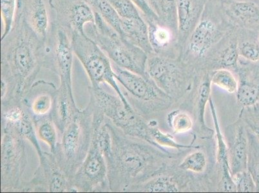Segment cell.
Returning <instances> with one entry per match:
<instances>
[{
    "mask_svg": "<svg viewBox=\"0 0 259 193\" xmlns=\"http://www.w3.org/2000/svg\"><path fill=\"white\" fill-rule=\"evenodd\" d=\"M98 138L107 162L111 192H129L172 166L180 155L126 135L107 117L98 126Z\"/></svg>",
    "mask_w": 259,
    "mask_h": 193,
    "instance_id": "cell-1",
    "label": "cell"
},
{
    "mask_svg": "<svg viewBox=\"0 0 259 193\" xmlns=\"http://www.w3.org/2000/svg\"><path fill=\"white\" fill-rule=\"evenodd\" d=\"M44 42L17 13L11 32L1 39V81L22 100L44 67Z\"/></svg>",
    "mask_w": 259,
    "mask_h": 193,
    "instance_id": "cell-2",
    "label": "cell"
},
{
    "mask_svg": "<svg viewBox=\"0 0 259 193\" xmlns=\"http://www.w3.org/2000/svg\"><path fill=\"white\" fill-rule=\"evenodd\" d=\"M94 129V107L92 101H89L87 107L79 110L61 134L60 143L54 154L59 165L70 180L88 154Z\"/></svg>",
    "mask_w": 259,
    "mask_h": 193,
    "instance_id": "cell-3",
    "label": "cell"
},
{
    "mask_svg": "<svg viewBox=\"0 0 259 193\" xmlns=\"http://www.w3.org/2000/svg\"><path fill=\"white\" fill-rule=\"evenodd\" d=\"M95 13V22L84 27V33L93 39L110 61L119 67L148 77L146 73L148 54L122 37Z\"/></svg>",
    "mask_w": 259,
    "mask_h": 193,
    "instance_id": "cell-4",
    "label": "cell"
},
{
    "mask_svg": "<svg viewBox=\"0 0 259 193\" xmlns=\"http://www.w3.org/2000/svg\"><path fill=\"white\" fill-rule=\"evenodd\" d=\"M89 91L91 100L115 126L127 135L145 140L162 150L152 140L149 123L133 107H126L118 95L107 92L101 86H91Z\"/></svg>",
    "mask_w": 259,
    "mask_h": 193,
    "instance_id": "cell-5",
    "label": "cell"
},
{
    "mask_svg": "<svg viewBox=\"0 0 259 193\" xmlns=\"http://www.w3.org/2000/svg\"><path fill=\"white\" fill-rule=\"evenodd\" d=\"M70 36L74 54L85 69L91 86L108 84L114 89L126 107L133 108L117 84L112 61L104 52L84 32H74Z\"/></svg>",
    "mask_w": 259,
    "mask_h": 193,
    "instance_id": "cell-6",
    "label": "cell"
},
{
    "mask_svg": "<svg viewBox=\"0 0 259 193\" xmlns=\"http://www.w3.org/2000/svg\"><path fill=\"white\" fill-rule=\"evenodd\" d=\"M112 63L115 79L126 89L124 93L134 109L143 114L165 110L174 100L155 85L149 77L129 71Z\"/></svg>",
    "mask_w": 259,
    "mask_h": 193,
    "instance_id": "cell-7",
    "label": "cell"
},
{
    "mask_svg": "<svg viewBox=\"0 0 259 193\" xmlns=\"http://www.w3.org/2000/svg\"><path fill=\"white\" fill-rule=\"evenodd\" d=\"M90 101L94 107L95 129L88 154L72 178L73 192H111L108 182L107 162L98 138V126L105 116L95 103Z\"/></svg>",
    "mask_w": 259,
    "mask_h": 193,
    "instance_id": "cell-8",
    "label": "cell"
},
{
    "mask_svg": "<svg viewBox=\"0 0 259 193\" xmlns=\"http://www.w3.org/2000/svg\"><path fill=\"white\" fill-rule=\"evenodd\" d=\"M25 139L11 127L2 125L1 192H23L27 164Z\"/></svg>",
    "mask_w": 259,
    "mask_h": 193,
    "instance_id": "cell-9",
    "label": "cell"
},
{
    "mask_svg": "<svg viewBox=\"0 0 259 193\" xmlns=\"http://www.w3.org/2000/svg\"><path fill=\"white\" fill-rule=\"evenodd\" d=\"M146 73L174 101L182 98L192 84V73L178 61L166 56L155 54L148 56Z\"/></svg>",
    "mask_w": 259,
    "mask_h": 193,
    "instance_id": "cell-10",
    "label": "cell"
},
{
    "mask_svg": "<svg viewBox=\"0 0 259 193\" xmlns=\"http://www.w3.org/2000/svg\"><path fill=\"white\" fill-rule=\"evenodd\" d=\"M44 43V67L57 74L60 82L72 84L74 51L69 33L54 21Z\"/></svg>",
    "mask_w": 259,
    "mask_h": 193,
    "instance_id": "cell-11",
    "label": "cell"
},
{
    "mask_svg": "<svg viewBox=\"0 0 259 193\" xmlns=\"http://www.w3.org/2000/svg\"><path fill=\"white\" fill-rule=\"evenodd\" d=\"M31 180L25 182L23 192H73L71 180L53 153L44 152Z\"/></svg>",
    "mask_w": 259,
    "mask_h": 193,
    "instance_id": "cell-12",
    "label": "cell"
},
{
    "mask_svg": "<svg viewBox=\"0 0 259 193\" xmlns=\"http://www.w3.org/2000/svg\"><path fill=\"white\" fill-rule=\"evenodd\" d=\"M55 12V22L70 36L74 32H84V27L95 22V13L84 0H50Z\"/></svg>",
    "mask_w": 259,
    "mask_h": 193,
    "instance_id": "cell-13",
    "label": "cell"
},
{
    "mask_svg": "<svg viewBox=\"0 0 259 193\" xmlns=\"http://www.w3.org/2000/svg\"><path fill=\"white\" fill-rule=\"evenodd\" d=\"M221 37L222 32L215 18L201 15L187 39L188 55L194 60H203L211 54Z\"/></svg>",
    "mask_w": 259,
    "mask_h": 193,
    "instance_id": "cell-14",
    "label": "cell"
},
{
    "mask_svg": "<svg viewBox=\"0 0 259 193\" xmlns=\"http://www.w3.org/2000/svg\"><path fill=\"white\" fill-rule=\"evenodd\" d=\"M225 137L232 176L240 172L248 171V131L241 118L226 128Z\"/></svg>",
    "mask_w": 259,
    "mask_h": 193,
    "instance_id": "cell-15",
    "label": "cell"
},
{
    "mask_svg": "<svg viewBox=\"0 0 259 193\" xmlns=\"http://www.w3.org/2000/svg\"><path fill=\"white\" fill-rule=\"evenodd\" d=\"M57 89L53 82L39 80L34 82L26 91L22 103L33 120L51 116Z\"/></svg>",
    "mask_w": 259,
    "mask_h": 193,
    "instance_id": "cell-16",
    "label": "cell"
},
{
    "mask_svg": "<svg viewBox=\"0 0 259 193\" xmlns=\"http://www.w3.org/2000/svg\"><path fill=\"white\" fill-rule=\"evenodd\" d=\"M50 0H17V10L25 22L42 40H46L52 22Z\"/></svg>",
    "mask_w": 259,
    "mask_h": 193,
    "instance_id": "cell-17",
    "label": "cell"
},
{
    "mask_svg": "<svg viewBox=\"0 0 259 193\" xmlns=\"http://www.w3.org/2000/svg\"><path fill=\"white\" fill-rule=\"evenodd\" d=\"M73 95L72 84L60 82V87L54 96L51 117L59 133L65 130L76 115L79 112Z\"/></svg>",
    "mask_w": 259,
    "mask_h": 193,
    "instance_id": "cell-18",
    "label": "cell"
},
{
    "mask_svg": "<svg viewBox=\"0 0 259 193\" xmlns=\"http://www.w3.org/2000/svg\"><path fill=\"white\" fill-rule=\"evenodd\" d=\"M209 105L210 107L214 127H215L217 146H218L217 161H218L220 174L219 190L222 192H236V187H235L234 179H233L230 172L227 143L226 142L225 136L223 135L222 131H221L215 105H214L211 96L209 100Z\"/></svg>",
    "mask_w": 259,
    "mask_h": 193,
    "instance_id": "cell-19",
    "label": "cell"
},
{
    "mask_svg": "<svg viewBox=\"0 0 259 193\" xmlns=\"http://www.w3.org/2000/svg\"><path fill=\"white\" fill-rule=\"evenodd\" d=\"M172 166L168 167L157 175L146 180L145 182L134 186L129 192H177L182 191L187 178L184 176L185 171L174 172L170 170Z\"/></svg>",
    "mask_w": 259,
    "mask_h": 193,
    "instance_id": "cell-20",
    "label": "cell"
},
{
    "mask_svg": "<svg viewBox=\"0 0 259 193\" xmlns=\"http://www.w3.org/2000/svg\"><path fill=\"white\" fill-rule=\"evenodd\" d=\"M204 0H177L179 43H185L203 11Z\"/></svg>",
    "mask_w": 259,
    "mask_h": 193,
    "instance_id": "cell-21",
    "label": "cell"
},
{
    "mask_svg": "<svg viewBox=\"0 0 259 193\" xmlns=\"http://www.w3.org/2000/svg\"><path fill=\"white\" fill-rule=\"evenodd\" d=\"M239 76L237 101L242 108L252 107L259 103V72L246 67H238Z\"/></svg>",
    "mask_w": 259,
    "mask_h": 193,
    "instance_id": "cell-22",
    "label": "cell"
},
{
    "mask_svg": "<svg viewBox=\"0 0 259 193\" xmlns=\"http://www.w3.org/2000/svg\"><path fill=\"white\" fill-rule=\"evenodd\" d=\"M121 19L120 35L130 43L142 49L148 56L154 54L150 43L148 24L143 16L139 18Z\"/></svg>",
    "mask_w": 259,
    "mask_h": 193,
    "instance_id": "cell-23",
    "label": "cell"
},
{
    "mask_svg": "<svg viewBox=\"0 0 259 193\" xmlns=\"http://www.w3.org/2000/svg\"><path fill=\"white\" fill-rule=\"evenodd\" d=\"M210 72L206 73L199 82L195 98V117L200 131L206 137L212 135L213 131L206 125L205 121L206 107L211 98Z\"/></svg>",
    "mask_w": 259,
    "mask_h": 193,
    "instance_id": "cell-24",
    "label": "cell"
},
{
    "mask_svg": "<svg viewBox=\"0 0 259 193\" xmlns=\"http://www.w3.org/2000/svg\"><path fill=\"white\" fill-rule=\"evenodd\" d=\"M226 11L233 20L246 27L259 26V8L253 2H231L226 5Z\"/></svg>",
    "mask_w": 259,
    "mask_h": 193,
    "instance_id": "cell-25",
    "label": "cell"
},
{
    "mask_svg": "<svg viewBox=\"0 0 259 193\" xmlns=\"http://www.w3.org/2000/svg\"><path fill=\"white\" fill-rule=\"evenodd\" d=\"M150 43L155 54L161 55L162 52L166 51L171 44L174 34H177L168 27L160 24L159 22L147 23ZM178 37V36H177Z\"/></svg>",
    "mask_w": 259,
    "mask_h": 193,
    "instance_id": "cell-26",
    "label": "cell"
},
{
    "mask_svg": "<svg viewBox=\"0 0 259 193\" xmlns=\"http://www.w3.org/2000/svg\"><path fill=\"white\" fill-rule=\"evenodd\" d=\"M37 137L44 141L50 148L51 153L54 154L58 147V130L51 116L34 120Z\"/></svg>",
    "mask_w": 259,
    "mask_h": 193,
    "instance_id": "cell-27",
    "label": "cell"
},
{
    "mask_svg": "<svg viewBox=\"0 0 259 193\" xmlns=\"http://www.w3.org/2000/svg\"><path fill=\"white\" fill-rule=\"evenodd\" d=\"M89 5L94 13H98L101 18L111 26L120 34L121 19L117 15L108 0H84Z\"/></svg>",
    "mask_w": 259,
    "mask_h": 193,
    "instance_id": "cell-28",
    "label": "cell"
},
{
    "mask_svg": "<svg viewBox=\"0 0 259 193\" xmlns=\"http://www.w3.org/2000/svg\"><path fill=\"white\" fill-rule=\"evenodd\" d=\"M150 135L155 144L161 149L170 148V149L183 151L192 149H200L199 146H194L193 143L191 144H183L177 142L175 138L171 134L162 132V131L157 128L156 124H153L150 122Z\"/></svg>",
    "mask_w": 259,
    "mask_h": 193,
    "instance_id": "cell-29",
    "label": "cell"
},
{
    "mask_svg": "<svg viewBox=\"0 0 259 193\" xmlns=\"http://www.w3.org/2000/svg\"><path fill=\"white\" fill-rule=\"evenodd\" d=\"M157 15L159 23L168 27L178 36V20L177 0H159Z\"/></svg>",
    "mask_w": 259,
    "mask_h": 193,
    "instance_id": "cell-30",
    "label": "cell"
},
{
    "mask_svg": "<svg viewBox=\"0 0 259 193\" xmlns=\"http://www.w3.org/2000/svg\"><path fill=\"white\" fill-rule=\"evenodd\" d=\"M239 43L237 41H230L218 53L215 58V65L219 69L237 70L239 67Z\"/></svg>",
    "mask_w": 259,
    "mask_h": 193,
    "instance_id": "cell-31",
    "label": "cell"
},
{
    "mask_svg": "<svg viewBox=\"0 0 259 193\" xmlns=\"http://www.w3.org/2000/svg\"><path fill=\"white\" fill-rule=\"evenodd\" d=\"M248 136V171L256 185V191L259 192V140L247 128Z\"/></svg>",
    "mask_w": 259,
    "mask_h": 193,
    "instance_id": "cell-32",
    "label": "cell"
},
{
    "mask_svg": "<svg viewBox=\"0 0 259 193\" xmlns=\"http://www.w3.org/2000/svg\"><path fill=\"white\" fill-rule=\"evenodd\" d=\"M166 122L175 134L187 133L194 126V121L191 115L181 110H175L169 112L167 115Z\"/></svg>",
    "mask_w": 259,
    "mask_h": 193,
    "instance_id": "cell-33",
    "label": "cell"
},
{
    "mask_svg": "<svg viewBox=\"0 0 259 193\" xmlns=\"http://www.w3.org/2000/svg\"><path fill=\"white\" fill-rule=\"evenodd\" d=\"M207 165L206 155L202 151L199 150L187 155L178 164V168L187 173L201 174L205 171Z\"/></svg>",
    "mask_w": 259,
    "mask_h": 193,
    "instance_id": "cell-34",
    "label": "cell"
},
{
    "mask_svg": "<svg viewBox=\"0 0 259 193\" xmlns=\"http://www.w3.org/2000/svg\"><path fill=\"white\" fill-rule=\"evenodd\" d=\"M211 84L227 91L229 93H236L238 80L231 70L217 69L210 73Z\"/></svg>",
    "mask_w": 259,
    "mask_h": 193,
    "instance_id": "cell-35",
    "label": "cell"
},
{
    "mask_svg": "<svg viewBox=\"0 0 259 193\" xmlns=\"http://www.w3.org/2000/svg\"><path fill=\"white\" fill-rule=\"evenodd\" d=\"M17 10V0H1V15L4 23V32L1 39L11 32L15 22Z\"/></svg>",
    "mask_w": 259,
    "mask_h": 193,
    "instance_id": "cell-36",
    "label": "cell"
},
{
    "mask_svg": "<svg viewBox=\"0 0 259 193\" xmlns=\"http://www.w3.org/2000/svg\"><path fill=\"white\" fill-rule=\"evenodd\" d=\"M117 15L122 19H134L142 17L137 7L131 0H108Z\"/></svg>",
    "mask_w": 259,
    "mask_h": 193,
    "instance_id": "cell-37",
    "label": "cell"
},
{
    "mask_svg": "<svg viewBox=\"0 0 259 193\" xmlns=\"http://www.w3.org/2000/svg\"><path fill=\"white\" fill-rule=\"evenodd\" d=\"M242 109L240 118L259 140V104Z\"/></svg>",
    "mask_w": 259,
    "mask_h": 193,
    "instance_id": "cell-38",
    "label": "cell"
},
{
    "mask_svg": "<svg viewBox=\"0 0 259 193\" xmlns=\"http://www.w3.org/2000/svg\"><path fill=\"white\" fill-rule=\"evenodd\" d=\"M236 187V192H256V185L253 177L248 171L240 172L232 175Z\"/></svg>",
    "mask_w": 259,
    "mask_h": 193,
    "instance_id": "cell-39",
    "label": "cell"
},
{
    "mask_svg": "<svg viewBox=\"0 0 259 193\" xmlns=\"http://www.w3.org/2000/svg\"><path fill=\"white\" fill-rule=\"evenodd\" d=\"M239 56L251 63L259 62V44L251 41L239 43Z\"/></svg>",
    "mask_w": 259,
    "mask_h": 193,
    "instance_id": "cell-40",
    "label": "cell"
},
{
    "mask_svg": "<svg viewBox=\"0 0 259 193\" xmlns=\"http://www.w3.org/2000/svg\"><path fill=\"white\" fill-rule=\"evenodd\" d=\"M131 1L144 16L146 22L159 23L158 16L150 6L148 0H131Z\"/></svg>",
    "mask_w": 259,
    "mask_h": 193,
    "instance_id": "cell-41",
    "label": "cell"
},
{
    "mask_svg": "<svg viewBox=\"0 0 259 193\" xmlns=\"http://www.w3.org/2000/svg\"><path fill=\"white\" fill-rule=\"evenodd\" d=\"M148 1L149 2L150 6L154 9L155 13L157 14V11L158 10L159 0H148Z\"/></svg>",
    "mask_w": 259,
    "mask_h": 193,
    "instance_id": "cell-42",
    "label": "cell"
}]
</instances>
